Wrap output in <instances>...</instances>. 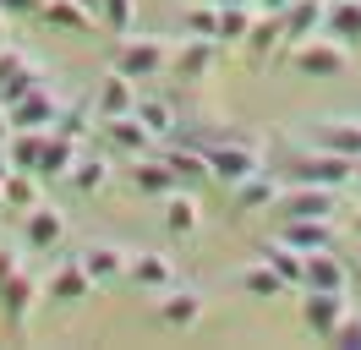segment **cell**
Returning a JSON list of instances; mask_svg holds the SVG:
<instances>
[{
    "label": "cell",
    "mask_w": 361,
    "mask_h": 350,
    "mask_svg": "<svg viewBox=\"0 0 361 350\" xmlns=\"http://www.w3.org/2000/svg\"><path fill=\"white\" fill-rule=\"evenodd\" d=\"M203 159H208V181H219V186H230V192H235L247 175L263 170V148H257L252 137H235V131L219 137V143H208Z\"/></svg>",
    "instance_id": "obj_1"
},
{
    "label": "cell",
    "mask_w": 361,
    "mask_h": 350,
    "mask_svg": "<svg viewBox=\"0 0 361 350\" xmlns=\"http://www.w3.org/2000/svg\"><path fill=\"white\" fill-rule=\"evenodd\" d=\"M170 55H176V44L170 39H154V33H126V39L115 44V71H126L132 83H154L170 71Z\"/></svg>",
    "instance_id": "obj_2"
},
{
    "label": "cell",
    "mask_w": 361,
    "mask_h": 350,
    "mask_svg": "<svg viewBox=\"0 0 361 350\" xmlns=\"http://www.w3.org/2000/svg\"><path fill=\"white\" fill-rule=\"evenodd\" d=\"M290 181H307V186H356V159L345 153H329V148H307V153H290Z\"/></svg>",
    "instance_id": "obj_3"
},
{
    "label": "cell",
    "mask_w": 361,
    "mask_h": 350,
    "mask_svg": "<svg viewBox=\"0 0 361 350\" xmlns=\"http://www.w3.org/2000/svg\"><path fill=\"white\" fill-rule=\"evenodd\" d=\"M274 208H279V219H339V186H307V181H290Z\"/></svg>",
    "instance_id": "obj_4"
},
{
    "label": "cell",
    "mask_w": 361,
    "mask_h": 350,
    "mask_svg": "<svg viewBox=\"0 0 361 350\" xmlns=\"http://www.w3.org/2000/svg\"><path fill=\"white\" fill-rule=\"evenodd\" d=\"M290 61L301 77H339L345 66H350V49L339 39H329V33H312V39L290 44Z\"/></svg>",
    "instance_id": "obj_5"
},
{
    "label": "cell",
    "mask_w": 361,
    "mask_h": 350,
    "mask_svg": "<svg viewBox=\"0 0 361 350\" xmlns=\"http://www.w3.org/2000/svg\"><path fill=\"white\" fill-rule=\"evenodd\" d=\"M39 83H49L44 66L33 61L27 49H17V44H0V104H17V99L33 93Z\"/></svg>",
    "instance_id": "obj_6"
},
{
    "label": "cell",
    "mask_w": 361,
    "mask_h": 350,
    "mask_svg": "<svg viewBox=\"0 0 361 350\" xmlns=\"http://www.w3.org/2000/svg\"><path fill=\"white\" fill-rule=\"evenodd\" d=\"M66 236H71V219L55 203H39V208L23 214V246L27 252H55V246H66Z\"/></svg>",
    "instance_id": "obj_7"
},
{
    "label": "cell",
    "mask_w": 361,
    "mask_h": 350,
    "mask_svg": "<svg viewBox=\"0 0 361 350\" xmlns=\"http://www.w3.org/2000/svg\"><path fill=\"white\" fill-rule=\"evenodd\" d=\"M39 301H44V274H33V268L23 262V268H17V279H11L6 290H0V312H6V323H11L17 334H23Z\"/></svg>",
    "instance_id": "obj_8"
},
{
    "label": "cell",
    "mask_w": 361,
    "mask_h": 350,
    "mask_svg": "<svg viewBox=\"0 0 361 350\" xmlns=\"http://www.w3.org/2000/svg\"><path fill=\"white\" fill-rule=\"evenodd\" d=\"M93 290H99V284L88 279L82 258H66V262H55V274H44V301L82 306V301H93Z\"/></svg>",
    "instance_id": "obj_9"
},
{
    "label": "cell",
    "mask_w": 361,
    "mask_h": 350,
    "mask_svg": "<svg viewBox=\"0 0 361 350\" xmlns=\"http://www.w3.org/2000/svg\"><path fill=\"white\" fill-rule=\"evenodd\" d=\"M203 312H208V301H203V290H192V284H170L164 296H159V323L164 328H197L203 323Z\"/></svg>",
    "instance_id": "obj_10"
},
{
    "label": "cell",
    "mask_w": 361,
    "mask_h": 350,
    "mask_svg": "<svg viewBox=\"0 0 361 350\" xmlns=\"http://www.w3.org/2000/svg\"><path fill=\"white\" fill-rule=\"evenodd\" d=\"M312 148L361 159V115H323V121H312Z\"/></svg>",
    "instance_id": "obj_11"
},
{
    "label": "cell",
    "mask_w": 361,
    "mask_h": 350,
    "mask_svg": "<svg viewBox=\"0 0 361 350\" xmlns=\"http://www.w3.org/2000/svg\"><path fill=\"white\" fill-rule=\"evenodd\" d=\"M345 312H350V290H307V301H301V323L312 328L317 339H329Z\"/></svg>",
    "instance_id": "obj_12"
},
{
    "label": "cell",
    "mask_w": 361,
    "mask_h": 350,
    "mask_svg": "<svg viewBox=\"0 0 361 350\" xmlns=\"http://www.w3.org/2000/svg\"><path fill=\"white\" fill-rule=\"evenodd\" d=\"M6 115H11V126H39V131H49L55 121H61V93L49 83H39L33 93H23L17 104H6Z\"/></svg>",
    "instance_id": "obj_13"
},
{
    "label": "cell",
    "mask_w": 361,
    "mask_h": 350,
    "mask_svg": "<svg viewBox=\"0 0 361 350\" xmlns=\"http://www.w3.org/2000/svg\"><path fill=\"white\" fill-rule=\"evenodd\" d=\"M219 49H225L219 39H197V33H192V39H180V49L170 55V71H176L180 83H203L208 71H214V61H219Z\"/></svg>",
    "instance_id": "obj_14"
},
{
    "label": "cell",
    "mask_w": 361,
    "mask_h": 350,
    "mask_svg": "<svg viewBox=\"0 0 361 350\" xmlns=\"http://www.w3.org/2000/svg\"><path fill=\"white\" fill-rule=\"evenodd\" d=\"M279 241H290L295 252H329L339 246V219H279Z\"/></svg>",
    "instance_id": "obj_15"
},
{
    "label": "cell",
    "mask_w": 361,
    "mask_h": 350,
    "mask_svg": "<svg viewBox=\"0 0 361 350\" xmlns=\"http://www.w3.org/2000/svg\"><path fill=\"white\" fill-rule=\"evenodd\" d=\"M77 258H82V268H88L93 284H115V279H126V268H132V252L115 246V241H88Z\"/></svg>",
    "instance_id": "obj_16"
},
{
    "label": "cell",
    "mask_w": 361,
    "mask_h": 350,
    "mask_svg": "<svg viewBox=\"0 0 361 350\" xmlns=\"http://www.w3.org/2000/svg\"><path fill=\"white\" fill-rule=\"evenodd\" d=\"M126 279H132L137 290H154V296H164V290L176 284V258H170V252H137L132 268H126Z\"/></svg>",
    "instance_id": "obj_17"
},
{
    "label": "cell",
    "mask_w": 361,
    "mask_h": 350,
    "mask_svg": "<svg viewBox=\"0 0 361 350\" xmlns=\"http://www.w3.org/2000/svg\"><path fill=\"white\" fill-rule=\"evenodd\" d=\"M104 137H110V148H121V153H132V159H142V153H154V131L137 121L132 109L126 115H104Z\"/></svg>",
    "instance_id": "obj_18"
},
{
    "label": "cell",
    "mask_w": 361,
    "mask_h": 350,
    "mask_svg": "<svg viewBox=\"0 0 361 350\" xmlns=\"http://www.w3.org/2000/svg\"><path fill=\"white\" fill-rule=\"evenodd\" d=\"M82 153V137H66V131H44V153H39V181H66L71 159Z\"/></svg>",
    "instance_id": "obj_19"
},
{
    "label": "cell",
    "mask_w": 361,
    "mask_h": 350,
    "mask_svg": "<svg viewBox=\"0 0 361 350\" xmlns=\"http://www.w3.org/2000/svg\"><path fill=\"white\" fill-rule=\"evenodd\" d=\"M301 290H350V262L334 258V246L329 252H307V279Z\"/></svg>",
    "instance_id": "obj_20"
},
{
    "label": "cell",
    "mask_w": 361,
    "mask_h": 350,
    "mask_svg": "<svg viewBox=\"0 0 361 350\" xmlns=\"http://www.w3.org/2000/svg\"><path fill=\"white\" fill-rule=\"evenodd\" d=\"M137 104V83L132 77H126V71H104V77H99V93H93V109H99V121H104V115H126V109Z\"/></svg>",
    "instance_id": "obj_21"
},
{
    "label": "cell",
    "mask_w": 361,
    "mask_h": 350,
    "mask_svg": "<svg viewBox=\"0 0 361 350\" xmlns=\"http://www.w3.org/2000/svg\"><path fill=\"white\" fill-rule=\"evenodd\" d=\"M159 203H164V230H170V236H197V230H203V208H197L192 186H176V192L159 197Z\"/></svg>",
    "instance_id": "obj_22"
},
{
    "label": "cell",
    "mask_w": 361,
    "mask_h": 350,
    "mask_svg": "<svg viewBox=\"0 0 361 350\" xmlns=\"http://www.w3.org/2000/svg\"><path fill=\"white\" fill-rule=\"evenodd\" d=\"M132 186L142 197H170L180 181H176V170L164 164V153H142V159L132 164Z\"/></svg>",
    "instance_id": "obj_23"
},
{
    "label": "cell",
    "mask_w": 361,
    "mask_h": 350,
    "mask_svg": "<svg viewBox=\"0 0 361 350\" xmlns=\"http://www.w3.org/2000/svg\"><path fill=\"white\" fill-rule=\"evenodd\" d=\"M285 44V11H257L247 28V39H241V49H247L252 61H263V55H274Z\"/></svg>",
    "instance_id": "obj_24"
},
{
    "label": "cell",
    "mask_w": 361,
    "mask_h": 350,
    "mask_svg": "<svg viewBox=\"0 0 361 350\" xmlns=\"http://www.w3.org/2000/svg\"><path fill=\"white\" fill-rule=\"evenodd\" d=\"M323 17H329V0H290L285 6V44H301L323 33Z\"/></svg>",
    "instance_id": "obj_25"
},
{
    "label": "cell",
    "mask_w": 361,
    "mask_h": 350,
    "mask_svg": "<svg viewBox=\"0 0 361 350\" xmlns=\"http://www.w3.org/2000/svg\"><path fill=\"white\" fill-rule=\"evenodd\" d=\"M235 284H241V290H247L252 301H279V296H285V290H290V284L279 279V268H274L269 258H257V262H247V268H241V274H235Z\"/></svg>",
    "instance_id": "obj_26"
},
{
    "label": "cell",
    "mask_w": 361,
    "mask_h": 350,
    "mask_svg": "<svg viewBox=\"0 0 361 350\" xmlns=\"http://www.w3.org/2000/svg\"><path fill=\"white\" fill-rule=\"evenodd\" d=\"M279 192H285V181H279L274 170H257V175H247V181L235 186V208H241V214L274 208V203H279Z\"/></svg>",
    "instance_id": "obj_27"
},
{
    "label": "cell",
    "mask_w": 361,
    "mask_h": 350,
    "mask_svg": "<svg viewBox=\"0 0 361 350\" xmlns=\"http://www.w3.org/2000/svg\"><path fill=\"white\" fill-rule=\"evenodd\" d=\"M323 33H329V39H339L345 49H361V0H329Z\"/></svg>",
    "instance_id": "obj_28"
},
{
    "label": "cell",
    "mask_w": 361,
    "mask_h": 350,
    "mask_svg": "<svg viewBox=\"0 0 361 350\" xmlns=\"http://www.w3.org/2000/svg\"><path fill=\"white\" fill-rule=\"evenodd\" d=\"M66 186H71V192H82V197L104 192V186H110V159H99V153H77L71 170H66Z\"/></svg>",
    "instance_id": "obj_29"
},
{
    "label": "cell",
    "mask_w": 361,
    "mask_h": 350,
    "mask_svg": "<svg viewBox=\"0 0 361 350\" xmlns=\"http://www.w3.org/2000/svg\"><path fill=\"white\" fill-rule=\"evenodd\" d=\"M39 153H44V131H39V126H11V137H6L11 170H33V175H39Z\"/></svg>",
    "instance_id": "obj_30"
},
{
    "label": "cell",
    "mask_w": 361,
    "mask_h": 350,
    "mask_svg": "<svg viewBox=\"0 0 361 350\" xmlns=\"http://www.w3.org/2000/svg\"><path fill=\"white\" fill-rule=\"evenodd\" d=\"M39 17H44L49 28H61V33H93V22H99L93 11H82L77 0H44Z\"/></svg>",
    "instance_id": "obj_31"
},
{
    "label": "cell",
    "mask_w": 361,
    "mask_h": 350,
    "mask_svg": "<svg viewBox=\"0 0 361 350\" xmlns=\"http://www.w3.org/2000/svg\"><path fill=\"white\" fill-rule=\"evenodd\" d=\"M132 115H137V121H142L148 131H154V137H170V131L180 126V121H176V109H170V99H159V93H137Z\"/></svg>",
    "instance_id": "obj_32"
},
{
    "label": "cell",
    "mask_w": 361,
    "mask_h": 350,
    "mask_svg": "<svg viewBox=\"0 0 361 350\" xmlns=\"http://www.w3.org/2000/svg\"><path fill=\"white\" fill-rule=\"evenodd\" d=\"M263 258L279 268V279L290 284V290H301V279H307V252H295L290 241H279V236H274L269 246H263Z\"/></svg>",
    "instance_id": "obj_33"
},
{
    "label": "cell",
    "mask_w": 361,
    "mask_h": 350,
    "mask_svg": "<svg viewBox=\"0 0 361 350\" xmlns=\"http://www.w3.org/2000/svg\"><path fill=\"white\" fill-rule=\"evenodd\" d=\"M44 197H39V175L33 170H11L6 175V214H27V208H39Z\"/></svg>",
    "instance_id": "obj_34"
},
{
    "label": "cell",
    "mask_w": 361,
    "mask_h": 350,
    "mask_svg": "<svg viewBox=\"0 0 361 350\" xmlns=\"http://www.w3.org/2000/svg\"><path fill=\"white\" fill-rule=\"evenodd\" d=\"M164 164L176 170L180 186H203V181H208V159H203V148H164Z\"/></svg>",
    "instance_id": "obj_35"
},
{
    "label": "cell",
    "mask_w": 361,
    "mask_h": 350,
    "mask_svg": "<svg viewBox=\"0 0 361 350\" xmlns=\"http://www.w3.org/2000/svg\"><path fill=\"white\" fill-rule=\"evenodd\" d=\"M180 28L197 33V39H219V6H214V0H192V6L180 11Z\"/></svg>",
    "instance_id": "obj_36"
},
{
    "label": "cell",
    "mask_w": 361,
    "mask_h": 350,
    "mask_svg": "<svg viewBox=\"0 0 361 350\" xmlns=\"http://www.w3.org/2000/svg\"><path fill=\"white\" fill-rule=\"evenodd\" d=\"M252 17H257V6H219V44H241L247 39V28H252Z\"/></svg>",
    "instance_id": "obj_37"
},
{
    "label": "cell",
    "mask_w": 361,
    "mask_h": 350,
    "mask_svg": "<svg viewBox=\"0 0 361 350\" xmlns=\"http://www.w3.org/2000/svg\"><path fill=\"white\" fill-rule=\"evenodd\" d=\"M99 22L110 28L115 39H126L137 28V0H99Z\"/></svg>",
    "instance_id": "obj_38"
},
{
    "label": "cell",
    "mask_w": 361,
    "mask_h": 350,
    "mask_svg": "<svg viewBox=\"0 0 361 350\" xmlns=\"http://www.w3.org/2000/svg\"><path fill=\"white\" fill-rule=\"evenodd\" d=\"M329 345H345V350H361V312H345L329 334Z\"/></svg>",
    "instance_id": "obj_39"
},
{
    "label": "cell",
    "mask_w": 361,
    "mask_h": 350,
    "mask_svg": "<svg viewBox=\"0 0 361 350\" xmlns=\"http://www.w3.org/2000/svg\"><path fill=\"white\" fill-rule=\"evenodd\" d=\"M88 109H93V104H61V121H55V131L82 137V131H88Z\"/></svg>",
    "instance_id": "obj_40"
},
{
    "label": "cell",
    "mask_w": 361,
    "mask_h": 350,
    "mask_svg": "<svg viewBox=\"0 0 361 350\" xmlns=\"http://www.w3.org/2000/svg\"><path fill=\"white\" fill-rule=\"evenodd\" d=\"M17 268H23V252H17V246H6V241H0V290H6V284L17 279Z\"/></svg>",
    "instance_id": "obj_41"
},
{
    "label": "cell",
    "mask_w": 361,
    "mask_h": 350,
    "mask_svg": "<svg viewBox=\"0 0 361 350\" xmlns=\"http://www.w3.org/2000/svg\"><path fill=\"white\" fill-rule=\"evenodd\" d=\"M0 11H39V0H0Z\"/></svg>",
    "instance_id": "obj_42"
},
{
    "label": "cell",
    "mask_w": 361,
    "mask_h": 350,
    "mask_svg": "<svg viewBox=\"0 0 361 350\" xmlns=\"http://www.w3.org/2000/svg\"><path fill=\"white\" fill-rule=\"evenodd\" d=\"M252 6H257V11H285L290 0H252Z\"/></svg>",
    "instance_id": "obj_43"
},
{
    "label": "cell",
    "mask_w": 361,
    "mask_h": 350,
    "mask_svg": "<svg viewBox=\"0 0 361 350\" xmlns=\"http://www.w3.org/2000/svg\"><path fill=\"white\" fill-rule=\"evenodd\" d=\"M345 230H350V236L361 241V208H356V214H350V219H345Z\"/></svg>",
    "instance_id": "obj_44"
},
{
    "label": "cell",
    "mask_w": 361,
    "mask_h": 350,
    "mask_svg": "<svg viewBox=\"0 0 361 350\" xmlns=\"http://www.w3.org/2000/svg\"><path fill=\"white\" fill-rule=\"evenodd\" d=\"M6 175H11V159H6V143H0V181H6Z\"/></svg>",
    "instance_id": "obj_45"
},
{
    "label": "cell",
    "mask_w": 361,
    "mask_h": 350,
    "mask_svg": "<svg viewBox=\"0 0 361 350\" xmlns=\"http://www.w3.org/2000/svg\"><path fill=\"white\" fill-rule=\"evenodd\" d=\"M0 44H11V28H6V11H0Z\"/></svg>",
    "instance_id": "obj_46"
},
{
    "label": "cell",
    "mask_w": 361,
    "mask_h": 350,
    "mask_svg": "<svg viewBox=\"0 0 361 350\" xmlns=\"http://www.w3.org/2000/svg\"><path fill=\"white\" fill-rule=\"evenodd\" d=\"M77 6H82V11H93V17H99V0H77Z\"/></svg>",
    "instance_id": "obj_47"
},
{
    "label": "cell",
    "mask_w": 361,
    "mask_h": 350,
    "mask_svg": "<svg viewBox=\"0 0 361 350\" xmlns=\"http://www.w3.org/2000/svg\"><path fill=\"white\" fill-rule=\"evenodd\" d=\"M350 290H361V274H356V268H350Z\"/></svg>",
    "instance_id": "obj_48"
},
{
    "label": "cell",
    "mask_w": 361,
    "mask_h": 350,
    "mask_svg": "<svg viewBox=\"0 0 361 350\" xmlns=\"http://www.w3.org/2000/svg\"><path fill=\"white\" fill-rule=\"evenodd\" d=\"M214 6H247V0H214Z\"/></svg>",
    "instance_id": "obj_49"
},
{
    "label": "cell",
    "mask_w": 361,
    "mask_h": 350,
    "mask_svg": "<svg viewBox=\"0 0 361 350\" xmlns=\"http://www.w3.org/2000/svg\"><path fill=\"white\" fill-rule=\"evenodd\" d=\"M356 186H361V159H356Z\"/></svg>",
    "instance_id": "obj_50"
},
{
    "label": "cell",
    "mask_w": 361,
    "mask_h": 350,
    "mask_svg": "<svg viewBox=\"0 0 361 350\" xmlns=\"http://www.w3.org/2000/svg\"><path fill=\"white\" fill-rule=\"evenodd\" d=\"M0 109H6V104H0Z\"/></svg>",
    "instance_id": "obj_51"
},
{
    "label": "cell",
    "mask_w": 361,
    "mask_h": 350,
    "mask_svg": "<svg viewBox=\"0 0 361 350\" xmlns=\"http://www.w3.org/2000/svg\"><path fill=\"white\" fill-rule=\"evenodd\" d=\"M356 246H361V241H356Z\"/></svg>",
    "instance_id": "obj_52"
}]
</instances>
